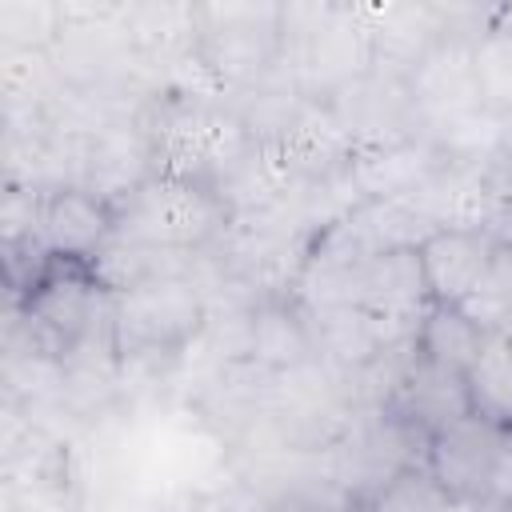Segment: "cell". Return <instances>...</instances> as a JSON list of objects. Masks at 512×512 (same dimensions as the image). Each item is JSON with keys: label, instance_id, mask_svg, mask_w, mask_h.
<instances>
[{"label": "cell", "instance_id": "22", "mask_svg": "<svg viewBox=\"0 0 512 512\" xmlns=\"http://www.w3.org/2000/svg\"><path fill=\"white\" fill-rule=\"evenodd\" d=\"M488 500H496V504H512V424H504V436H500V452H496V468H492Z\"/></svg>", "mask_w": 512, "mask_h": 512}, {"label": "cell", "instance_id": "10", "mask_svg": "<svg viewBox=\"0 0 512 512\" xmlns=\"http://www.w3.org/2000/svg\"><path fill=\"white\" fill-rule=\"evenodd\" d=\"M380 412L404 420L408 428H416L432 440L440 428L472 416L476 408H472L468 376H460L452 368H440V364L416 356V348H412V356H408L404 372L396 376V384L388 388Z\"/></svg>", "mask_w": 512, "mask_h": 512}, {"label": "cell", "instance_id": "17", "mask_svg": "<svg viewBox=\"0 0 512 512\" xmlns=\"http://www.w3.org/2000/svg\"><path fill=\"white\" fill-rule=\"evenodd\" d=\"M480 344H484V328L464 308H448V304H432L412 336L416 356H424L440 368H452L460 376H468Z\"/></svg>", "mask_w": 512, "mask_h": 512}, {"label": "cell", "instance_id": "11", "mask_svg": "<svg viewBox=\"0 0 512 512\" xmlns=\"http://www.w3.org/2000/svg\"><path fill=\"white\" fill-rule=\"evenodd\" d=\"M500 240L484 228H440L420 244V268L428 280L432 304L460 308L468 304L480 284L488 280V268L496 260Z\"/></svg>", "mask_w": 512, "mask_h": 512}, {"label": "cell", "instance_id": "4", "mask_svg": "<svg viewBox=\"0 0 512 512\" xmlns=\"http://www.w3.org/2000/svg\"><path fill=\"white\" fill-rule=\"evenodd\" d=\"M192 60L212 88L264 84L284 60V4H196Z\"/></svg>", "mask_w": 512, "mask_h": 512}, {"label": "cell", "instance_id": "9", "mask_svg": "<svg viewBox=\"0 0 512 512\" xmlns=\"http://www.w3.org/2000/svg\"><path fill=\"white\" fill-rule=\"evenodd\" d=\"M340 128L348 132L352 148H376V144H396L420 136V120L412 108V96L400 76L388 72H368L340 88L332 100H324Z\"/></svg>", "mask_w": 512, "mask_h": 512}, {"label": "cell", "instance_id": "6", "mask_svg": "<svg viewBox=\"0 0 512 512\" xmlns=\"http://www.w3.org/2000/svg\"><path fill=\"white\" fill-rule=\"evenodd\" d=\"M404 88L412 96L420 136L480 112L484 96H480V76H476V36L448 28L424 52V60L404 76Z\"/></svg>", "mask_w": 512, "mask_h": 512}, {"label": "cell", "instance_id": "24", "mask_svg": "<svg viewBox=\"0 0 512 512\" xmlns=\"http://www.w3.org/2000/svg\"><path fill=\"white\" fill-rule=\"evenodd\" d=\"M496 512H512V504H496Z\"/></svg>", "mask_w": 512, "mask_h": 512}, {"label": "cell", "instance_id": "12", "mask_svg": "<svg viewBox=\"0 0 512 512\" xmlns=\"http://www.w3.org/2000/svg\"><path fill=\"white\" fill-rule=\"evenodd\" d=\"M356 308L380 316L384 324L416 332L424 312L432 308L428 280L420 268V248H396L372 256L356 284Z\"/></svg>", "mask_w": 512, "mask_h": 512}, {"label": "cell", "instance_id": "7", "mask_svg": "<svg viewBox=\"0 0 512 512\" xmlns=\"http://www.w3.org/2000/svg\"><path fill=\"white\" fill-rule=\"evenodd\" d=\"M36 236L52 260L96 264L116 240V204L88 184H48L40 192Z\"/></svg>", "mask_w": 512, "mask_h": 512}, {"label": "cell", "instance_id": "14", "mask_svg": "<svg viewBox=\"0 0 512 512\" xmlns=\"http://www.w3.org/2000/svg\"><path fill=\"white\" fill-rule=\"evenodd\" d=\"M408 204L432 224V232L440 228H484L492 232L500 220V196L488 184V176L480 168H464V164H440L412 196Z\"/></svg>", "mask_w": 512, "mask_h": 512}, {"label": "cell", "instance_id": "13", "mask_svg": "<svg viewBox=\"0 0 512 512\" xmlns=\"http://www.w3.org/2000/svg\"><path fill=\"white\" fill-rule=\"evenodd\" d=\"M372 36V72L408 76L448 32L436 4H356Z\"/></svg>", "mask_w": 512, "mask_h": 512}, {"label": "cell", "instance_id": "18", "mask_svg": "<svg viewBox=\"0 0 512 512\" xmlns=\"http://www.w3.org/2000/svg\"><path fill=\"white\" fill-rule=\"evenodd\" d=\"M468 392L476 416L512 424V324L484 332V344L468 368Z\"/></svg>", "mask_w": 512, "mask_h": 512}, {"label": "cell", "instance_id": "5", "mask_svg": "<svg viewBox=\"0 0 512 512\" xmlns=\"http://www.w3.org/2000/svg\"><path fill=\"white\" fill-rule=\"evenodd\" d=\"M208 308L184 272H156L112 292L116 356H176L204 328Z\"/></svg>", "mask_w": 512, "mask_h": 512}, {"label": "cell", "instance_id": "1", "mask_svg": "<svg viewBox=\"0 0 512 512\" xmlns=\"http://www.w3.org/2000/svg\"><path fill=\"white\" fill-rule=\"evenodd\" d=\"M152 172L188 176L228 192L256 156V132L240 108L204 92H164L144 120Z\"/></svg>", "mask_w": 512, "mask_h": 512}, {"label": "cell", "instance_id": "8", "mask_svg": "<svg viewBox=\"0 0 512 512\" xmlns=\"http://www.w3.org/2000/svg\"><path fill=\"white\" fill-rule=\"evenodd\" d=\"M500 436H504V424L472 412V416L440 428L428 440L424 468L432 472V480L444 488L448 500H456V504L488 500L492 468H496V452H500Z\"/></svg>", "mask_w": 512, "mask_h": 512}, {"label": "cell", "instance_id": "3", "mask_svg": "<svg viewBox=\"0 0 512 512\" xmlns=\"http://www.w3.org/2000/svg\"><path fill=\"white\" fill-rule=\"evenodd\" d=\"M288 88L300 100H332L372 72V36L356 4H284Z\"/></svg>", "mask_w": 512, "mask_h": 512}, {"label": "cell", "instance_id": "2", "mask_svg": "<svg viewBox=\"0 0 512 512\" xmlns=\"http://www.w3.org/2000/svg\"><path fill=\"white\" fill-rule=\"evenodd\" d=\"M232 224V200L204 180L148 172L116 200V240L164 252L192 256L220 240Z\"/></svg>", "mask_w": 512, "mask_h": 512}, {"label": "cell", "instance_id": "21", "mask_svg": "<svg viewBox=\"0 0 512 512\" xmlns=\"http://www.w3.org/2000/svg\"><path fill=\"white\" fill-rule=\"evenodd\" d=\"M0 32L4 48H52L64 32L60 4L48 0H0Z\"/></svg>", "mask_w": 512, "mask_h": 512}, {"label": "cell", "instance_id": "19", "mask_svg": "<svg viewBox=\"0 0 512 512\" xmlns=\"http://www.w3.org/2000/svg\"><path fill=\"white\" fill-rule=\"evenodd\" d=\"M476 76L484 108L512 128V32L496 28L492 16L476 36Z\"/></svg>", "mask_w": 512, "mask_h": 512}, {"label": "cell", "instance_id": "23", "mask_svg": "<svg viewBox=\"0 0 512 512\" xmlns=\"http://www.w3.org/2000/svg\"><path fill=\"white\" fill-rule=\"evenodd\" d=\"M492 24L512 32V4H500V8H492Z\"/></svg>", "mask_w": 512, "mask_h": 512}, {"label": "cell", "instance_id": "15", "mask_svg": "<svg viewBox=\"0 0 512 512\" xmlns=\"http://www.w3.org/2000/svg\"><path fill=\"white\" fill-rule=\"evenodd\" d=\"M444 160L424 136L376 144V148H352L344 164V180L356 200H408Z\"/></svg>", "mask_w": 512, "mask_h": 512}, {"label": "cell", "instance_id": "20", "mask_svg": "<svg viewBox=\"0 0 512 512\" xmlns=\"http://www.w3.org/2000/svg\"><path fill=\"white\" fill-rule=\"evenodd\" d=\"M448 508H452V500L444 496V488L432 480V472L424 464L400 468L396 476L376 484L364 504V512H448Z\"/></svg>", "mask_w": 512, "mask_h": 512}, {"label": "cell", "instance_id": "16", "mask_svg": "<svg viewBox=\"0 0 512 512\" xmlns=\"http://www.w3.org/2000/svg\"><path fill=\"white\" fill-rule=\"evenodd\" d=\"M248 356L264 372H300L316 356L312 320L292 292H264L248 312Z\"/></svg>", "mask_w": 512, "mask_h": 512}]
</instances>
